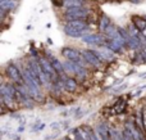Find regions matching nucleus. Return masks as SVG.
Segmentation results:
<instances>
[{"mask_svg":"<svg viewBox=\"0 0 146 140\" xmlns=\"http://www.w3.org/2000/svg\"><path fill=\"white\" fill-rule=\"evenodd\" d=\"M105 46H106V48H109L114 54H117V55L123 54V51L126 50V48H124V46H122L119 43H117L115 40H109V39H106Z\"/></svg>","mask_w":146,"mask_h":140,"instance_id":"obj_14","label":"nucleus"},{"mask_svg":"<svg viewBox=\"0 0 146 140\" xmlns=\"http://www.w3.org/2000/svg\"><path fill=\"white\" fill-rule=\"evenodd\" d=\"M3 73L5 75L8 81L13 82L14 85H25L22 73H21V69H19V67L15 64L14 61L5 64V67L3 68Z\"/></svg>","mask_w":146,"mask_h":140,"instance_id":"obj_3","label":"nucleus"},{"mask_svg":"<svg viewBox=\"0 0 146 140\" xmlns=\"http://www.w3.org/2000/svg\"><path fill=\"white\" fill-rule=\"evenodd\" d=\"M48 44H50V45H53V40H51V39H50V37H49V39H48Z\"/></svg>","mask_w":146,"mask_h":140,"instance_id":"obj_21","label":"nucleus"},{"mask_svg":"<svg viewBox=\"0 0 146 140\" xmlns=\"http://www.w3.org/2000/svg\"><path fill=\"white\" fill-rule=\"evenodd\" d=\"M131 22L139 28L141 32H144L146 30V21L144 19L142 15H139V14H132L131 15Z\"/></svg>","mask_w":146,"mask_h":140,"instance_id":"obj_16","label":"nucleus"},{"mask_svg":"<svg viewBox=\"0 0 146 140\" xmlns=\"http://www.w3.org/2000/svg\"><path fill=\"white\" fill-rule=\"evenodd\" d=\"M62 30H63L64 35H67L68 37H72V39H82L85 35H87L88 32H92V31H78V30H74V28L69 27L67 25H62Z\"/></svg>","mask_w":146,"mask_h":140,"instance_id":"obj_9","label":"nucleus"},{"mask_svg":"<svg viewBox=\"0 0 146 140\" xmlns=\"http://www.w3.org/2000/svg\"><path fill=\"white\" fill-rule=\"evenodd\" d=\"M18 1H19V0H18Z\"/></svg>","mask_w":146,"mask_h":140,"instance_id":"obj_25","label":"nucleus"},{"mask_svg":"<svg viewBox=\"0 0 146 140\" xmlns=\"http://www.w3.org/2000/svg\"><path fill=\"white\" fill-rule=\"evenodd\" d=\"M108 1H117V3H119V1H122V0H108Z\"/></svg>","mask_w":146,"mask_h":140,"instance_id":"obj_22","label":"nucleus"},{"mask_svg":"<svg viewBox=\"0 0 146 140\" xmlns=\"http://www.w3.org/2000/svg\"><path fill=\"white\" fill-rule=\"evenodd\" d=\"M103 35L105 36L106 39H109V40H115L117 37L121 36V32H119V26H117L115 23L113 22L105 31H104Z\"/></svg>","mask_w":146,"mask_h":140,"instance_id":"obj_12","label":"nucleus"},{"mask_svg":"<svg viewBox=\"0 0 146 140\" xmlns=\"http://www.w3.org/2000/svg\"><path fill=\"white\" fill-rule=\"evenodd\" d=\"M142 118H144V125L146 130V99L142 100Z\"/></svg>","mask_w":146,"mask_h":140,"instance_id":"obj_19","label":"nucleus"},{"mask_svg":"<svg viewBox=\"0 0 146 140\" xmlns=\"http://www.w3.org/2000/svg\"><path fill=\"white\" fill-rule=\"evenodd\" d=\"M88 3H90V1H86V0H64V8H63V9L88 7Z\"/></svg>","mask_w":146,"mask_h":140,"instance_id":"obj_15","label":"nucleus"},{"mask_svg":"<svg viewBox=\"0 0 146 140\" xmlns=\"http://www.w3.org/2000/svg\"><path fill=\"white\" fill-rule=\"evenodd\" d=\"M42 54L46 57V58L50 61V63L53 64V67L55 68V71L58 72V75L60 76L62 80L67 79L68 77V75L66 73V71H64V66H63V61H60V59L58 58L56 55H54L53 53H51L50 50H48V49H45V50L42 51Z\"/></svg>","mask_w":146,"mask_h":140,"instance_id":"obj_7","label":"nucleus"},{"mask_svg":"<svg viewBox=\"0 0 146 140\" xmlns=\"http://www.w3.org/2000/svg\"><path fill=\"white\" fill-rule=\"evenodd\" d=\"M38 62H40V64H41V67H42V69L46 72V75L50 77V80H51V82H53V85L55 84V82H58L59 80H60V76H59L58 72L55 71V68L53 67V64L50 63V61H49V59L46 58V57L42 53H41L40 58H38Z\"/></svg>","mask_w":146,"mask_h":140,"instance_id":"obj_6","label":"nucleus"},{"mask_svg":"<svg viewBox=\"0 0 146 140\" xmlns=\"http://www.w3.org/2000/svg\"><path fill=\"white\" fill-rule=\"evenodd\" d=\"M91 13H92V8L91 7L63 9V13H62V21H63V22H71V21H77V19H85L86 21Z\"/></svg>","mask_w":146,"mask_h":140,"instance_id":"obj_1","label":"nucleus"},{"mask_svg":"<svg viewBox=\"0 0 146 140\" xmlns=\"http://www.w3.org/2000/svg\"><path fill=\"white\" fill-rule=\"evenodd\" d=\"M126 28H127V31L129 32V35H131V36H137V37H140V36L142 35V32L133 25V23L131 22V21H129V22L126 25Z\"/></svg>","mask_w":146,"mask_h":140,"instance_id":"obj_17","label":"nucleus"},{"mask_svg":"<svg viewBox=\"0 0 146 140\" xmlns=\"http://www.w3.org/2000/svg\"><path fill=\"white\" fill-rule=\"evenodd\" d=\"M142 35H144V36H146V30L144 31V32H142Z\"/></svg>","mask_w":146,"mask_h":140,"instance_id":"obj_23","label":"nucleus"},{"mask_svg":"<svg viewBox=\"0 0 146 140\" xmlns=\"http://www.w3.org/2000/svg\"><path fill=\"white\" fill-rule=\"evenodd\" d=\"M81 53H82L83 58L86 59V62H87V63L92 67L94 71H99V69H103L104 68L105 63H104V62H101V59L95 54V51L92 50V48H91V49H81Z\"/></svg>","mask_w":146,"mask_h":140,"instance_id":"obj_4","label":"nucleus"},{"mask_svg":"<svg viewBox=\"0 0 146 140\" xmlns=\"http://www.w3.org/2000/svg\"><path fill=\"white\" fill-rule=\"evenodd\" d=\"M113 23V21L110 19V17H109L108 14H105V13H101L100 14V18H99V23H98V30L100 33H104V31L106 30V28L109 27V26Z\"/></svg>","mask_w":146,"mask_h":140,"instance_id":"obj_13","label":"nucleus"},{"mask_svg":"<svg viewBox=\"0 0 146 140\" xmlns=\"http://www.w3.org/2000/svg\"><path fill=\"white\" fill-rule=\"evenodd\" d=\"M81 40H82V43L87 44V45H91L92 48H100V46L105 45L106 37L100 32H88L87 35H85Z\"/></svg>","mask_w":146,"mask_h":140,"instance_id":"obj_5","label":"nucleus"},{"mask_svg":"<svg viewBox=\"0 0 146 140\" xmlns=\"http://www.w3.org/2000/svg\"><path fill=\"white\" fill-rule=\"evenodd\" d=\"M128 1H131L132 4H140V1H141V0H128Z\"/></svg>","mask_w":146,"mask_h":140,"instance_id":"obj_20","label":"nucleus"},{"mask_svg":"<svg viewBox=\"0 0 146 140\" xmlns=\"http://www.w3.org/2000/svg\"><path fill=\"white\" fill-rule=\"evenodd\" d=\"M142 17H144V19L146 21V14H144V15H142Z\"/></svg>","mask_w":146,"mask_h":140,"instance_id":"obj_24","label":"nucleus"},{"mask_svg":"<svg viewBox=\"0 0 146 140\" xmlns=\"http://www.w3.org/2000/svg\"><path fill=\"white\" fill-rule=\"evenodd\" d=\"M19 8V1L18 0H0V9L5 10L10 14L14 13Z\"/></svg>","mask_w":146,"mask_h":140,"instance_id":"obj_11","label":"nucleus"},{"mask_svg":"<svg viewBox=\"0 0 146 140\" xmlns=\"http://www.w3.org/2000/svg\"><path fill=\"white\" fill-rule=\"evenodd\" d=\"M63 82H64V90H66V93H68V94H74V93H77L81 86L80 82H78L74 77L68 76L67 79L63 80Z\"/></svg>","mask_w":146,"mask_h":140,"instance_id":"obj_10","label":"nucleus"},{"mask_svg":"<svg viewBox=\"0 0 146 140\" xmlns=\"http://www.w3.org/2000/svg\"><path fill=\"white\" fill-rule=\"evenodd\" d=\"M51 3L55 8H60V9L64 8V0H51Z\"/></svg>","mask_w":146,"mask_h":140,"instance_id":"obj_18","label":"nucleus"},{"mask_svg":"<svg viewBox=\"0 0 146 140\" xmlns=\"http://www.w3.org/2000/svg\"><path fill=\"white\" fill-rule=\"evenodd\" d=\"M95 129L100 134L103 140H111L110 136V127H109V121H100L95 125Z\"/></svg>","mask_w":146,"mask_h":140,"instance_id":"obj_8","label":"nucleus"},{"mask_svg":"<svg viewBox=\"0 0 146 140\" xmlns=\"http://www.w3.org/2000/svg\"><path fill=\"white\" fill-rule=\"evenodd\" d=\"M60 54L64 59H67V61L74 62V63L80 64L81 67H83V68H87V69H90V71H94L92 67L86 62V59L83 58L81 50H78V49L71 48V46H64V48L60 49Z\"/></svg>","mask_w":146,"mask_h":140,"instance_id":"obj_2","label":"nucleus"}]
</instances>
